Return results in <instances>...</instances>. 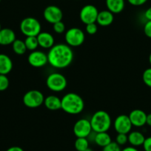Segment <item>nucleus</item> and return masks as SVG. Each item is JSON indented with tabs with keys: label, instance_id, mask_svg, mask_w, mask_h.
Masks as SVG:
<instances>
[{
	"label": "nucleus",
	"instance_id": "1",
	"mask_svg": "<svg viewBox=\"0 0 151 151\" xmlns=\"http://www.w3.org/2000/svg\"><path fill=\"white\" fill-rule=\"evenodd\" d=\"M48 63L56 69H64L71 64L74 54L71 47L65 44H54L47 53Z\"/></svg>",
	"mask_w": 151,
	"mask_h": 151
},
{
	"label": "nucleus",
	"instance_id": "2",
	"mask_svg": "<svg viewBox=\"0 0 151 151\" xmlns=\"http://www.w3.org/2000/svg\"><path fill=\"white\" fill-rule=\"evenodd\" d=\"M61 100L62 109L69 114H78L84 110V100L81 96L76 93H68L63 96Z\"/></svg>",
	"mask_w": 151,
	"mask_h": 151
},
{
	"label": "nucleus",
	"instance_id": "3",
	"mask_svg": "<svg viewBox=\"0 0 151 151\" xmlns=\"http://www.w3.org/2000/svg\"><path fill=\"white\" fill-rule=\"evenodd\" d=\"M92 130L95 133L107 132L110 128L111 117L105 111H97L91 116L90 120Z\"/></svg>",
	"mask_w": 151,
	"mask_h": 151
},
{
	"label": "nucleus",
	"instance_id": "4",
	"mask_svg": "<svg viewBox=\"0 0 151 151\" xmlns=\"http://www.w3.org/2000/svg\"><path fill=\"white\" fill-rule=\"evenodd\" d=\"M40 22L33 17H27L20 23V30L25 36H37L41 32Z\"/></svg>",
	"mask_w": 151,
	"mask_h": 151
},
{
	"label": "nucleus",
	"instance_id": "5",
	"mask_svg": "<svg viewBox=\"0 0 151 151\" xmlns=\"http://www.w3.org/2000/svg\"><path fill=\"white\" fill-rule=\"evenodd\" d=\"M46 85L50 91L59 92L65 89L68 82L66 78L63 75L58 72H53L47 76Z\"/></svg>",
	"mask_w": 151,
	"mask_h": 151
},
{
	"label": "nucleus",
	"instance_id": "6",
	"mask_svg": "<svg viewBox=\"0 0 151 151\" xmlns=\"http://www.w3.org/2000/svg\"><path fill=\"white\" fill-rule=\"evenodd\" d=\"M65 38L68 45L71 47H76L84 43L85 35L80 28L72 27L65 32Z\"/></svg>",
	"mask_w": 151,
	"mask_h": 151
},
{
	"label": "nucleus",
	"instance_id": "7",
	"mask_svg": "<svg viewBox=\"0 0 151 151\" xmlns=\"http://www.w3.org/2000/svg\"><path fill=\"white\" fill-rule=\"evenodd\" d=\"M44 94L38 90H30L27 91L23 96L24 105L30 109H36L44 103Z\"/></svg>",
	"mask_w": 151,
	"mask_h": 151
},
{
	"label": "nucleus",
	"instance_id": "8",
	"mask_svg": "<svg viewBox=\"0 0 151 151\" xmlns=\"http://www.w3.org/2000/svg\"><path fill=\"white\" fill-rule=\"evenodd\" d=\"M99 10L93 4H87L81 9L79 18L84 24L96 22Z\"/></svg>",
	"mask_w": 151,
	"mask_h": 151
},
{
	"label": "nucleus",
	"instance_id": "9",
	"mask_svg": "<svg viewBox=\"0 0 151 151\" xmlns=\"http://www.w3.org/2000/svg\"><path fill=\"white\" fill-rule=\"evenodd\" d=\"M73 131L74 135L76 137L87 138L88 136L92 133L93 130H92L90 120L83 118L76 122L73 125Z\"/></svg>",
	"mask_w": 151,
	"mask_h": 151
},
{
	"label": "nucleus",
	"instance_id": "10",
	"mask_svg": "<svg viewBox=\"0 0 151 151\" xmlns=\"http://www.w3.org/2000/svg\"><path fill=\"white\" fill-rule=\"evenodd\" d=\"M132 125L129 116L121 114L117 116L113 122V128L118 134H128L131 131Z\"/></svg>",
	"mask_w": 151,
	"mask_h": 151
},
{
	"label": "nucleus",
	"instance_id": "11",
	"mask_svg": "<svg viewBox=\"0 0 151 151\" xmlns=\"http://www.w3.org/2000/svg\"><path fill=\"white\" fill-rule=\"evenodd\" d=\"M43 16L48 23L53 24L56 22L62 21L63 13H62V10L57 6L49 5L44 8Z\"/></svg>",
	"mask_w": 151,
	"mask_h": 151
},
{
	"label": "nucleus",
	"instance_id": "12",
	"mask_svg": "<svg viewBox=\"0 0 151 151\" xmlns=\"http://www.w3.org/2000/svg\"><path fill=\"white\" fill-rule=\"evenodd\" d=\"M28 61L30 66L35 68H40L45 66L47 63V55L44 52L34 50L29 54Z\"/></svg>",
	"mask_w": 151,
	"mask_h": 151
},
{
	"label": "nucleus",
	"instance_id": "13",
	"mask_svg": "<svg viewBox=\"0 0 151 151\" xmlns=\"http://www.w3.org/2000/svg\"><path fill=\"white\" fill-rule=\"evenodd\" d=\"M133 126L142 127L146 125L147 114L141 109H134L128 115Z\"/></svg>",
	"mask_w": 151,
	"mask_h": 151
},
{
	"label": "nucleus",
	"instance_id": "14",
	"mask_svg": "<svg viewBox=\"0 0 151 151\" xmlns=\"http://www.w3.org/2000/svg\"><path fill=\"white\" fill-rule=\"evenodd\" d=\"M16 39V34L13 29L10 28H1L0 30V45H10Z\"/></svg>",
	"mask_w": 151,
	"mask_h": 151
},
{
	"label": "nucleus",
	"instance_id": "15",
	"mask_svg": "<svg viewBox=\"0 0 151 151\" xmlns=\"http://www.w3.org/2000/svg\"><path fill=\"white\" fill-rule=\"evenodd\" d=\"M38 46L44 49H50L54 45V38L47 32H41L36 36Z\"/></svg>",
	"mask_w": 151,
	"mask_h": 151
},
{
	"label": "nucleus",
	"instance_id": "16",
	"mask_svg": "<svg viewBox=\"0 0 151 151\" xmlns=\"http://www.w3.org/2000/svg\"><path fill=\"white\" fill-rule=\"evenodd\" d=\"M114 20L113 13H111L110 10H102L99 12V14L96 19V22L98 24L102 27H107L110 25Z\"/></svg>",
	"mask_w": 151,
	"mask_h": 151
},
{
	"label": "nucleus",
	"instance_id": "17",
	"mask_svg": "<svg viewBox=\"0 0 151 151\" xmlns=\"http://www.w3.org/2000/svg\"><path fill=\"white\" fill-rule=\"evenodd\" d=\"M44 105L49 110L57 111L62 109V100L57 96L49 95L44 97Z\"/></svg>",
	"mask_w": 151,
	"mask_h": 151
},
{
	"label": "nucleus",
	"instance_id": "18",
	"mask_svg": "<svg viewBox=\"0 0 151 151\" xmlns=\"http://www.w3.org/2000/svg\"><path fill=\"white\" fill-rule=\"evenodd\" d=\"M13 68V62L9 56L0 54V75H7Z\"/></svg>",
	"mask_w": 151,
	"mask_h": 151
},
{
	"label": "nucleus",
	"instance_id": "19",
	"mask_svg": "<svg viewBox=\"0 0 151 151\" xmlns=\"http://www.w3.org/2000/svg\"><path fill=\"white\" fill-rule=\"evenodd\" d=\"M107 8L113 13H119L123 11L125 5L124 0H106Z\"/></svg>",
	"mask_w": 151,
	"mask_h": 151
},
{
	"label": "nucleus",
	"instance_id": "20",
	"mask_svg": "<svg viewBox=\"0 0 151 151\" xmlns=\"http://www.w3.org/2000/svg\"><path fill=\"white\" fill-rule=\"evenodd\" d=\"M128 142L133 147H139L143 145L145 140V137L140 131H132L129 133Z\"/></svg>",
	"mask_w": 151,
	"mask_h": 151
},
{
	"label": "nucleus",
	"instance_id": "21",
	"mask_svg": "<svg viewBox=\"0 0 151 151\" xmlns=\"http://www.w3.org/2000/svg\"><path fill=\"white\" fill-rule=\"evenodd\" d=\"M112 142L111 137L107 132L96 133L94 137V142L98 146L104 147L109 145Z\"/></svg>",
	"mask_w": 151,
	"mask_h": 151
},
{
	"label": "nucleus",
	"instance_id": "22",
	"mask_svg": "<svg viewBox=\"0 0 151 151\" xmlns=\"http://www.w3.org/2000/svg\"><path fill=\"white\" fill-rule=\"evenodd\" d=\"M13 50L16 54L17 55H23L26 52L27 47L25 46V41H22L20 39H16L12 44Z\"/></svg>",
	"mask_w": 151,
	"mask_h": 151
},
{
	"label": "nucleus",
	"instance_id": "23",
	"mask_svg": "<svg viewBox=\"0 0 151 151\" xmlns=\"http://www.w3.org/2000/svg\"><path fill=\"white\" fill-rule=\"evenodd\" d=\"M74 146L77 151H84L89 147L88 139L84 137H77L74 143Z\"/></svg>",
	"mask_w": 151,
	"mask_h": 151
},
{
	"label": "nucleus",
	"instance_id": "24",
	"mask_svg": "<svg viewBox=\"0 0 151 151\" xmlns=\"http://www.w3.org/2000/svg\"><path fill=\"white\" fill-rule=\"evenodd\" d=\"M25 44L27 47V50H30V51H34L38 47L36 36H27L25 38Z\"/></svg>",
	"mask_w": 151,
	"mask_h": 151
},
{
	"label": "nucleus",
	"instance_id": "25",
	"mask_svg": "<svg viewBox=\"0 0 151 151\" xmlns=\"http://www.w3.org/2000/svg\"><path fill=\"white\" fill-rule=\"evenodd\" d=\"M142 80L145 85L151 88V67L145 69L142 75Z\"/></svg>",
	"mask_w": 151,
	"mask_h": 151
},
{
	"label": "nucleus",
	"instance_id": "26",
	"mask_svg": "<svg viewBox=\"0 0 151 151\" xmlns=\"http://www.w3.org/2000/svg\"><path fill=\"white\" fill-rule=\"evenodd\" d=\"M9 86V79L5 75H0V91H4Z\"/></svg>",
	"mask_w": 151,
	"mask_h": 151
},
{
	"label": "nucleus",
	"instance_id": "27",
	"mask_svg": "<svg viewBox=\"0 0 151 151\" xmlns=\"http://www.w3.org/2000/svg\"><path fill=\"white\" fill-rule=\"evenodd\" d=\"M128 142V136L125 134H118L115 137V142L118 145H124Z\"/></svg>",
	"mask_w": 151,
	"mask_h": 151
},
{
	"label": "nucleus",
	"instance_id": "28",
	"mask_svg": "<svg viewBox=\"0 0 151 151\" xmlns=\"http://www.w3.org/2000/svg\"><path fill=\"white\" fill-rule=\"evenodd\" d=\"M53 30L57 34H62L65 30V25L62 21L53 24Z\"/></svg>",
	"mask_w": 151,
	"mask_h": 151
},
{
	"label": "nucleus",
	"instance_id": "29",
	"mask_svg": "<svg viewBox=\"0 0 151 151\" xmlns=\"http://www.w3.org/2000/svg\"><path fill=\"white\" fill-rule=\"evenodd\" d=\"M102 151H121L120 145L115 142H111L109 145L103 147Z\"/></svg>",
	"mask_w": 151,
	"mask_h": 151
},
{
	"label": "nucleus",
	"instance_id": "30",
	"mask_svg": "<svg viewBox=\"0 0 151 151\" xmlns=\"http://www.w3.org/2000/svg\"><path fill=\"white\" fill-rule=\"evenodd\" d=\"M98 31V27L96 25V22L95 23H90L86 24V32L89 34V35H94Z\"/></svg>",
	"mask_w": 151,
	"mask_h": 151
},
{
	"label": "nucleus",
	"instance_id": "31",
	"mask_svg": "<svg viewBox=\"0 0 151 151\" xmlns=\"http://www.w3.org/2000/svg\"><path fill=\"white\" fill-rule=\"evenodd\" d=\"M144 32L148 38H151V21H147L144 26Z\"/></svg>",
	"mask_w": 151,
	"mask_h": 151
},
{
	"label": "nucleus",
	"instance_id": "32",
	"mask_svg": "<svg viewBox=\"0 0 151 151\" xmlns=\"http://www.w3.org/2000/svg\"><path fill=\"white\" fill-rule=\"evenodd\" d=\"M142 146H143L144 151H151V137L145 138Z\"/></svg>",
	"mask_w": 151,
	"mask_h": 151
},
{
	"label": "nucleus",
	"instance_id": "33",
	"mask_svg": "<svg viewBox=\"0 0 151 151\" xmlns=\"http://www.w3.org/2000/svg\"><path fill=\"white\" fill-rule=\"evenodd\" d=\"M129 3L133 6H142L147 1V0H127Z\"/></svg>",
	"mask_w": 151,
	"mask_h": 151
},
{
	"label": "nucleus",
	"instance_id": "34",
	"mask_svg": "<svg viewBox=\"0 0 151 151\" xmlns=\"http://www.w3.org/2000/svg\"><path fill=\"white\" fill-rule=\"evenodd\" d=\"M144 17L147 21H151V7L147 9L144 12Z\"/></svg>",
	"mask_w": 151,
	"mask_h": 151
},
{
	"label": "nucleus",
	"instance_id": "35",
	"mask_svg": "<svg viewBox=\"0 0 151 151\" xmlns=\"http://www.w3.org/2000/svg\"><path fill=\"white\" fill-rule=\"evenodd\" d=\"M6 151H24L23 149L18 146H13V147H9Z\"/></svg>",
	"mask_w": 151,
	"mask_h": 151
},
{
	"label": "nucleus",
	"instance_id": "36",
	"mask_svg": "<svg viewBox=\"0 0 151 151\" xmlns=\"http://www.w3.org/2000/svg\"><path fill=\"white\" fill-rule=\"evenodd\" d=\"M121 151H139L138 149L136 148V147H133V146H129V147H124Z\"/></svg>",
	"mask_w": 151,
	"mask_h": 151
},
{
	"label": "nucleus",
	"instance_id": "37",
	"mask_svg": "<svg viewBox=\"0 0 151 151\" xmlns=\"http://www.w3.org/2000/svg\"><path fill=\"white\" fill-rule=\"evenodd\" d=\"M146 124L151 127V113L149 114H147Z\"/></svg>",
	"mask_w": 151,
	"mask_h": 151
},
{
	"label": "nucleus",
	"instance_id": "38",
	"mask_svg": "<svg viewBox=\"0 0 151 151\" xmlns=\"http://www.w3.org/2000/svg\"><path fill=\"white\" fill-rule=\"evenodd\" d=\"M84 151H93V150H92L91 148H90V147H87V148L85 149Z\"/></svg>",
	"mask_w": 151,
	"mask_h": 151
},
{
	"label": "nucleus",
	"instance_id": "39",
	"mask_svg": "<svg viewBox=\"0 0 151 151\" xmlns=\"http://www.w3.org/2000/svg\"><path fill=\"white\" fill-rule=\"evenodd\" d=\"M149 62L151 65V52H150V56H149Z\"/></svg>",
	"mask_w": 151,
	"mask_h": 151
},
{
	"label": "nucleus",
	"instance_id": "40",
	"mask_svg": "<svg viewBox=\"0 0 151 151\" xmlns=\"http://www.w3.org/2000/svg\"><path fill=\"white\" fill-rule=\"evenodd\" d=\"M1 24H0V30H1Z\"/></svg>",
	"mask_w": 151,
	"mask_h": 151
},
{
	"label": "nucleus",
	"instance_id": "41",
	"mask_svg": "<svg viewBox=\"0 0 151 151\" xmlns=\"http://www.w3.org/2000/svg\"><path fill=\"white\" fill-rule=\"evenodd\" d=\"M0 1H1V0H0Z\"/></svg>",
	"mask_w": 151,
	"mask_h": 151
}]
</instances>
